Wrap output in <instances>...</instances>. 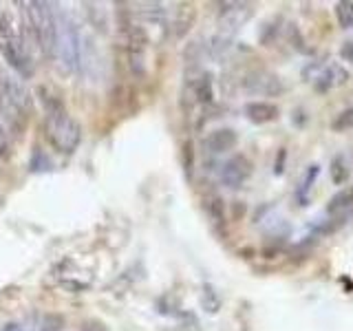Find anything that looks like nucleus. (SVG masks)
Instances as JSON below:
<instances>
[{
	"instance_id": "nucleus-1",
	"label": "nucleus",
	"mask_w": 353,
	"mask_h": 331,
	"mask_svg": "<svg viewBox=\"0 0 353 331\" xmlns=\"http://www.w3.org/2000/svg\"><path fill=\"white\" fill-rule=\"evenodd\" d=\"M22 7H25V22L31 40L47 58H53L55 38H58V14L53 5L38 0V3H22Z\"/></svg>"
},
{
	"instance_id": "nucleus-2",
	"label": "nucleus",
	"mask_w": 353,
	"mask_h": 331,
	"mask_svg": "<svg viewBox=\"0 0 353 331\" xmlns=\"http://www.w3.org/2000/svg\"><path fill=\"white\" fill-rule=\"evenodd\" d=\"M44 135L55 150L71 154L80 146L82 128L60 104H53L47 110V117H44Z\"/></svg>"
},
{
	"instance_id": "nucleus-3",
	"label": "nucleus",
	"mask_w": 353,
	"mask_h": 331,
	"mask_svg": "<svg viewBox=\"0 0 353 331\" xmlns=\"http://www.w3.org/2000/svg\"><path fill=\"white\" fill-rule=\"evenodd\" d=\"M0 108L11 130L25 128L27 115L31 110V97L27 86L14 75H0Z\"/></svg>"
},
{
	"instance_id": "nucleus-4",
	"label": "nucleus",
	"mask_w": 353,
	"mask_h": 331,
	"mask_svg": "<svg viewBox=\"0 0 353 331\" xmlns=\"http://www.w3.org/2000/svg\"><path fill=\"white\" fill-rule=\"evenodd\" d=\"M55 55L64 64V69L77 71L82 64V38L75 20L60 11L58 14V38H55Z\"/></svg>"
},
{
	"instance_id": "nucleus-5",
	"label": "nucleus",
	"mask_w": 353,
	"mask_h": 331,
	"mask_svg": "<svg viewBox=\"0 0 353 331\" xmlns=\"http://www.w3.org/2000/svg\"><path fill=\"white\" fill-rule=\"evenodd\" d=\"M0 44H3L0 49H3V55L9 62L11 69H14L20 77H31L33 75V62L29 58L27 47L22 44V40L16 36V33H9L7 38L0 40Z\"/></svg>"
},
{
	"instance_id": "nucleus-6",
	"label": "nucleus",
	"mask_w": 353,
	"mask_h": 331,
	"mask_svg": "<svg viewBox=\"0 0 353 331\" xmlns=\"http://www.w3.org/2000/svg\"><path fill=\"white\" fill-rule=\"evenodd\" d=\"M252 174V163L243 157V154H236V157H232L223 163V168H221V181L228 188H241L250 179Z\"/></svg>"
},
{
	"instance_id": "nucleus-7",
	"label": "nucleus",
	"mask_w": 353,
	"mask_h": 331,
	"mask_svg": "<svg viewBox=\"0 0 353 331\" xmlns=\"http://www.w3.org/2000/svg\"><path fill=\"white\" fill-rule=\"evenodd\" d=\"M245 88L252 95H279L283 93V82L274 73L254 71L245 77Z\"/></svg>"
},
{
	"instance_id": "nucleus-8",
	"label": "nucleus",
	"mask_w": 353,
	"mask_h": 331,
	"mask_svg": "<svg viewBox=\"0 0 353 331\" xmlns=\"http://www.w3.org/2000/svg\"><path fill=\"white\" fill-rule=\"evenodd\" d=\"M236 141H239V137L232 128H219V130H212L205 137V148L214 154H223V152L234 148Z\"/></svg>"
},
{
	"instance_id": "nucleus-9",
	"label": "nucleus",
	"mask_w": 353,
	"mask_h": 331,
	"mask_svg": "<svg viewBox=\"0 0 353 331\" xmlns=\"http://www.w3.org/2000/svg\"><path fill=\"white\" fill-rule=\"evenodd\" d=\"M250 14H252V9L245 3H225V5H221V22H223V25L230 27V29L241 27L243 22L250 18Z\"/></svg>"
},
{
	"instance_id": "nucleus-10",
	"label": "nucleus",
	"mask_w": 353,
	"mask_h": 331,
	"mask_svg": "<svg viewBox=\"0 0 353 331\" xmlns=\"http://www.w3.org/2000/svg\"><path fill=\"white\" fill-rule=\"evenodd\" d=\"M245 115L254 124H268L279 117V106L272 102H250L245 106Z\"/></svg>"
},
{
	"instance_id": "nucleus-11",
	"label": "nucleus",
	"mask_w": 353,
	"mask_h": 331,
	"mask_svg": "<svg viewBox=\"0 0 353 331\" xmlns=\"http://www.w3.org/2000/svg\"><path fill=\"white\" fill-rule=\"evenodd\" d=\"M353 208V183L342 188L338 194L331 197V201L327 205V212L329 214H340V212H347V210Z\"/></svg>"
},
{
	"instance_id": "nucleus-12",
	"label": "nucleus",
	"mask_w": 353,
	"mask_h": 331,
	"mask_svg": "<svg viewBox=\"0 0 353 331\" xmlns=\"http://www.w3.org/2000/svg\"><path fill=\"white\" fill-rule=\"evenodd\" d=\"M345 80H347V75L340 66H329V69H325L323 75L316 80V88L318 91H329V88H334L336 84L345 82Z\"/></svg>"
},
{
	"instance_id": "nucleus-13",
	"label": "nucleus",
	"mask_w": 353,
	"mask_h": 331,
	"mask_svg": "<svg viewBox=\"0 0 353 331\" xmlns=\"http://www.w3.org/2000/svg\"><path fill=\"white\" fill-rule=\"evenodd\" d=\"M329 174H331V181H334L336 185L347 183L349 174H351L349 161L342 157V154H338V157H334V161H331V166H329Z\"/></svg>"
},
{
	"instance_id": "nucleus-14",
	"label": "nucleus",
	"mask_w": 353,
	"mask_h": 331,
	"mask_svg": "<svg viewBox=\"0 0 353 331\" xmlns=\"http://www.w3.org/2000/svg\"><path fill=\"white\" fill-rule=\"evenodd\" d=\"M336 18L342 29L353 27V0H342L336 5Z\"/></svg>"
},
{
	"instance_id": "nucleus-15",
	"label": "nucleus",
	"mask_w": 353,
	"mask_h": 331,
	"mask_svg": "<svg viewBox=\"0 0 353 331\" xmlns=\"http://www.w3.org/2000/svg\"><path fill=\"white\" fill-rule=\"evenodd\" d=\"M201 303L205 307V312L208 314H216L219 312V296L216 292L212 290V285H203V296H201Z\"/></svg>"
},
{
	"instance_id": "nucleus-16",
	"label": "nucleus",
	"mask_w": 353,
	"mask_h": 331,
	"mask_svg": "<svg viewBox=\"0 0 353 331\" xmlns=\"http://www.w3.org/2000/svg\"><path fill=\"white\" fill-rule=\"evenodd\" d=\"M205 208H208V212L210 217H212L214 223H221L223 221V201H221V197H208L205 199Z\"/></svg>"
},
{
	"instance_id": "nucleus-17",
	"label": "nucleus",
	"mask_w": 353,
	"mask_h": 331,
	"mask_svg": "<svg viewBox=\"0 0 353 331\" xmlns=\"http://www.w3.org/2000/svg\"><path fill=\"white\" fill-rule=\"evenodd\" d=\"M194 93L201 102H212V80H210L208 75L201 77V80L194 84Z\"/></svg>"
},
{
	"instance_id": "nucleus-18",
	"label": "nucleus",
	"mask_w": 353,
	"mask_h": 331,
	"mask_svg": "<svg viewBox=\"0 0 353 331\" xmlns=\"http://www.w3.org/2000/svg\"><path fill=\"white\" fill-rule=\"evenodd\" d=\"M349 126H353V108H349V110H342V113L336 117V121H334V128L336 130H345V128H349Z\"/></svg>"
},
{
	"instance_id": "nucleus-19",
	"label": "nucleus",
	"mask_w": 353,
	"mask_h": 331,
	"mask_svg": "<svg viewBox=\"0 0 353 331\" xmlns=\"http://www.w3.org/2000/svg\"><path fill=\"white\" fill-rule=\"evenodd\" d=\"M11 148H9V137H7V130L0 121V159H9Z\"/></svg>"
},
{
	"instance_id": "nucleus-20",
	"label": "nucleus",
	"mask_w": 353,
	"mask_h": 331,
	"mask_svg": "<svg viewBox=\"0 0 353 331\" xmlns=\"http://www.w3.org/2000/svg\"><path fill=\"white\" fill-rule=\"evenodd\" d=\"M312 168H314V170H309V172H307V179L303 181V188H301V199H303V201H305V194L309 192V188H312L314 177L318 174V168H316V166H312Z\"/></svg>"
},
{
	"instance_id": "nucleus-21",
	"label": "nucleus",
	"mask_w": 353,
	"mask_h": 331,
	"mask_svg": "<svg viewBox=\"0 0 353 331\" xmlns=\"http://www.w3.org/2000/svg\"><path fill=\"white\" fill-rule=\"evenodd\" d=\"M340 55H342V60H347L353 64V38L347 40L345 44H342V49H340Z\"/></svg>"
},
{
	"instance_id": "nucleus-22",
	"label": "nucleus",
	"mask_w": 353,
	"mask_h": 331,
	"mask_svg": "<svg viewBox=\"0 0 353 331\" xmlns=\"http://www.w3.org/2000/svg\"><path fill=\"white\" fill-rule=\"evenodd\" d=\"M40 331H62L60 320H58V318H47V323L42 325V329H40Z\"/></svg>"
},
{
	"instance_id": "nucleus-23",
	"label": "nucleus",
	"mask_w": 353,
	"mask_h": 331,
	"mask_svg": "<svg viewBox=\"0 0 353 331\" xmlns=\"http://www.w3.org/2000/svg\"><path fill=\"white\" fill-rule=\"evenodd\" d=\"M82 331H106V327L102 323H97V320H86Z\"/></svg>"
},
{
	"instance_id": "nucleus-24",
	"label": "nucleus",
	"mask_w": 353,
	"mask_h": 331,
	"mask_svg": "<svg viewBox=\"0 0 353 331\" xmlns=\"http://www.w3.org/2000/svg\"><path fill=\"white\" fill-rule=\"evenodd\" d=\"M3 331H25V329H22V325H18V323H7L3 327Z\"/></svg>"
}]
</instances>
